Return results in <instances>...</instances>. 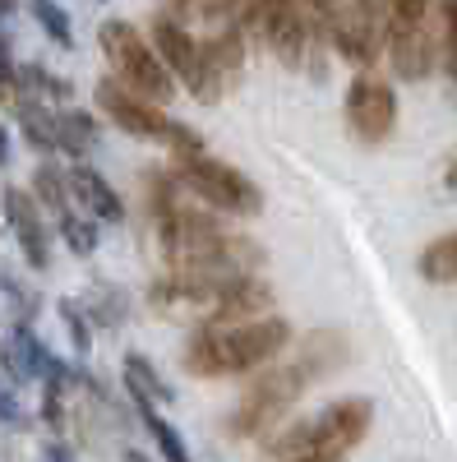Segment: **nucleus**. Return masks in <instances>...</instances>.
I'll list each match as a JSON object with an SVG mask.
<instances>
[{"instance_id": "2eb2a0df", "label": "nucleus", "mask_w": 457, "mask_h": 462, "mask_svg": "<svg viewBox=\"0 0 457 462\" xmlns=\"http://www.w3.org/2000/svg\"><path fill=\"white\" fill-rule=\"evenodd\" d=\"M0 361H5V370L14 374V379H47L60 361L47 352L42 342H37V333L28 328V324H19L14 333H10V342H5V352H0Z\"/></svg>"}, {"instance_id": "f3484780", "label": "nucleus", "mask_w": 457, "mask_h": 462, "mask_svg": "<svg viewBox=\"0 0 457 462\" xmlns=\"http://www.w3.org/2000/svg\"><path fill=\"white\" fill-rule=\"evenodd\" d=\"M97 143V121L88 111H60L56 116V148L69 152L74 162H84Z\"/></svg>"}, {"instance_id": "6e6552de", "label": "nucleus", "mask_w": 457, "mask_h": 462, "mask_svg": "<svg viewBox=\"0 0 457 462\" xmlns=\"http://www.w3.org/2000/svg\"><path fill=\"white\" fill-rule=\"evenodd\" d=\"M254 37L269 47L287 69L310 74V56L319 51L310 23H305L300 0H254Z\"/></svg>"}, {"instance_id": "bb28decb", "label": "nucleus", "mask_w": 457, "mask_h": 462, "mask_svg": "<svg viewBox=\"0 0 457 462\" xmlns=\"http://www.w3.org/2000/svg\"><path fill=\"white\" fill-rule=\"evenodd\" d=\"M300 10H305V23H310L315 42L324 47V42H328V28H333V19L342 14V0H300Z\"/></svg>"}, {"instance_id": "f8f14e48", "label": "nucleus", "mask_w": 457, "mask_h": 462, "mask_svg": "<svg viewBox=\"0 0 457 462\" xmlns=\"http://www.w3.org/2000/svg\"><path fill=\"white\" fill-rule=\"evenodd\" d=\"M152 51L162 56V65L171 69V79H180L185 88L195 84V74H199V37L189 32L180 19H171V14H152Z\"/></svg>"}, {"instance_id": "b1692460", "label": "nucleus", "mask_w": 457, "mask_h": 462, "mask_svg": "<svg viewBox=\"0 0 457 462\" xmlns=\"http://www.w3.org/2000/svg\"><path fill=\"white\" fill-rule=\"evenodd\" d=\"M28 10H32V19L42 23V32L51 37V42H60V47H74V28H69V14L56 5V0H28Z\"/></svg>"}, {"instance_id": "5701e85b", "label": "nucleus", "mask_w": 457, "mask_h": 462, "mask_svg": "<svg viewBox=\"0 0 457 462\" xmlns=\"http://www.w3.org/2000/svg\"><path fill=\"white\" fill-rule=\"evenodd\" d=\"M134 411L143 416L148 435L158 439V448H162V457H167V462H195V457H189V448H185V439L176 435V426H167V420L158 416V407H134Z\"/></svg>"}, {"instance_id": "ddd939ff", "label": "nucleus", "mask_w": 457, "mask_h": 462, "mask_svg": "<svg viewBox=\"0 0 457 462\" xmlns=\"http://www.w3.org/2000/svg\"><path fill=\"white\" fill-rule=\"evenodd\" d=\"M384 60L393 65V74L402 84H421V79H430L434 65H439V42H434L430 28L398 32V37H384Z\"/></svg>"}, {"instance_id": "aec40b11", "label": "nucleus", "mask_w": 457, "mask_h": 462, "mask_svg": "<svg viewBox=\"0 0 457 462\" xmlns=\"http://www.w3.org/2000/svg\"><path fill=\"white\" fill-rule=\"evenodd\" d=\"M430 5H434V0H379V19H384V37L430 28Z\"/></svg>"}, {"instance_id": "72a5a7b5", "label": "nucleus", "mask_w": 457, "mask_h": 462, "mask_svg": "<svg viewBox=\"0 0 457 462\" xmlns=\"http://www.w3.org/2000/svg\"><path fill=\"white\" fill-rule=\"evenodd\" d=\"M125 462H148L143 453H134V448H125Z\"/></svg>"}, {"instance_id": "473e14b6", "label": "nucleus", "mask_w": 457, "mask_h": 462, "mask_svg": "<svg viewBox=\"0 0 457 462\" xmlns=\"http://www.w3.org/2000/svg\"><path fill=\"white\" fill-rule=\"evenodd\" d=\"M14 5H19V0H0V19H10V14H14Z\"/></svg>"}, {"instance_id": "39448f33", "label": "nucleus", "mask_w": 457, "mask_h": 462, "mask_svg": "<svg viewBox=\"0 0 457 462\" xmlns=\"http://www.w3.org/2000/svg\"><path fill=\"white\" fill-rule=\"evenodd\" d=\"M97 47L111 65V79H116L121 88L148 97V102H167L176 97V79H171V69L162 65V56L152 51V42L130 23V19H106L97 28Z\"/></svg>"}, {"instance_id": "c85d7f7f", "label": "nucleus", "mask_w": 457, "mask_h": 462, "mask_svg": "<svg viewBox=\"0 0 457 462\" xmlns=\"http://www.w3.org/2000/svg\"><path fill=\"white\" fill-rule=\"evenodd\" d=\"M0 97H14L19 102V69L10 60V42L0 37Z\"/></svg>"}, {"instance_id": "f03ea898", "label": "nucleus", "mask_w": 457, "mask_h": 462, "mask_svg": "<svg viewBox=\"0 0 457 462\" xmlns=\"http://www.w3.org/2000/svg\"><path fill=\"white\" fill-rule=\"evenodd\" d=\"M374 426V402L352 393L328 402L319 416L291 420V426H278L269 439H263V457L273 462H296V457H347Z\"/></svg>"}, {"instance_id": "9b49d317", "label": "nucleus", "mask_w": 457, "mask_h": 462, "mask_svg": "<svg viewBox=\"0 0 457 462\" xmlns=\"http://www.w3.org/2000/svg\"><path fill=\"white\" fill-rule=\"evenodd\" d=\"M0 204H5V222H10V231H14V241H19L28 268H37V273H42V268L51 263V241H47V222H42V208H37V199L28 195V189L10 185L5 195H0Z\"/></svg>"}, {"instance_id": "7ed1b4c3", "label": "nucleus", "mask_w": 457, "mask_h": 462, "mask_svg": "<svg viewBox=\"0 0 457 462\" xmlns=\"http://www.w3.org/2000/svg\"><path fill=\"white\" fill-rule=\"evenodd\" d=\"M315 379H319V374L305 365L296 352H291L287 361L263 365V370L245 383V393L236 398L232 416H226V435H232V439H269L282 420H287V411H291L305 393H310Z\"/></svg>"}, {"instance_id": "a878e982", "label": "nucleus", "mask_w": 457, "mask_h": 462, "mask_svg": "<svg viewBox=\"0 0 457 462\" xmlns=\"http://www.w3.org/2000/svg\"><path fill=\"white\" fill-rule=\"evenodd\" d=\"M439 19H443V37H439V65L443 74L457 84V0H443L439 5Z\"/></svg>"}, {"instance_id": "412c9836", "label": "nucleus", "mask_w": 457, "mask_h": 462, "mask_svg": "<svg viewBox=\"0 0 457 462\" xmlns=\"http://www.w3.org/2000/svg\"><path fill=\"white\" fill-rule=\"evenodd\" d=\"M28 195L37 199V208H51L56 217L69 213V180H65V171L56 162H42L32 171V189H28Z\"/></svg>"}, {"instance_id": "f704fd0d", "label": "nucleus", "mask_w": 457, "mask_h": 462, "mask_svg": "<svg viewBox=\"0 0 457 462\" xmlns=\"http://www.w3.org/2000/svg\"><path fill=\"white\" fill-rule=\"evenodd\" d=\"M296 462H337V457H296Z\"/></svg>"}, {"instance_id": "20e7f679", "label": "nucleus", "mask_w": 457, "mask_h": 462, "mask_svg": "<svg viewBox=\"0 0 457 462\" xmlns=\"http://www.w3.org/2000/svg\"><path fill=\"white\" fill-rule=\"evenodd\" d=\"M93 97H97V106L106 111V121L116 125V130H125L130 139L162 143V148H171V158H199V152H208L195 125L171 121V116H167L158 102H148V97L121 88L116 79H97Z\"/></svg>"}, {"instance_id": "4be33fe9", "label": "nucleus", "mask_w": 457, "mask_h": 462, "mask_svg": "<svg viewBox=\"0 0 457 462\" xmlns=\"http://www.w3.org/2000/svg\"><path fill=\"white\" fill-rule=\"evenodd\" d=\"M19 125L37 152H56V116H47V106H37L32 97H19Z\"/></svg>"}, {"instance_id": "a211bd4d", "label": "nucleus", "mask_w": 457, "mask_h": 462, "mask_svg": "<svg viewBox=\"0 0 457 462\" xmlns=\"http://www.w3.org/2000/svg\"><path fill=\"white\" fill-rule=\"evenodd\" d=\"M416 268H421L425 282L452 287V282H457V231H448V236L430 241V245L421 250V259H416Z\"/></svg>"}, {"instance_id": "4468645a", "label": "nucleus", "mask_w": 457, "mask_h": 462, "mask_svg": "<svg viewBox=\"0 0 457 462\" xmlns=\"http://www.w3.org/2000/svg\"><path fill=\"white\" fill-rule=\"evenodd\" d=\"M65 180H69V199L84 204L93 222H125V199L111 189V180H106L97 167L74 162V167L65 171Z\"/></svg>"}, {"instance_id": "423d86ee", "label": "nucleus", "mask_w": 457, "mask_h": 462, "mask_svg": "<svg viewBox=\"0 0 457 462\" xmlns=\"http://www.w3.org/2000/svg\"><path fill=\"white\" fill-rule=\"evenodd\" d=\"M176 176V185L185 189L195 204H204L208 213H232V217H259L263 213V189L232 162L199 152V158H171L167 167Z\"/></svg>"}, {"instance_id": "393cba45", "label": "nucleus", "mask_w": 457, "mask_h": 462, "mask_svg": "<svg viewBox=\"0 0 457 462\" xmlns=\"http://www.w3.org/2000/svg\"><path fill=\"white\" fill-rule=\"evenodd\" d=\"M60 236H65V245L74 250V254H93L97 250V222L93 217H79V213H65L60 217Z\"/></svg>"}, {"instance_id": "0eeeda50", "label": "nucleus", "mask_w": 457, "mask_h": 462, "mask_svg": "<svg viewBox=\"0 0 457 462\" xmlns=\"http://www.w3.org/2000/svg\"><path fill=\"white\" fill-rule=\"evenodd\" d=\"M342 116H347V134L361 148H379V143L393 139L402 102H398L388 79H379V74H356V79L347 84V97H342Z\"/></svg>"}, {"instance_id": "cd10ccee", "label": "nucleus", "mask_w": 457, "mask_h": 462, "mask_svg": "<svg viewBox=\"0 0 457 462\" xmlns=\"http://www.w3.org/2000/svg\"><path fill=\"white\" fill-rule=\"evenodd\" d=\"M60 319H65V328H69V342H74V352H88L93 346V328H88V315L79 310L74 300H60Z\"/></svg>"}, {"instance_id": "7c9ffc66", "label": "nucleus", "mask_w": 457, "mask_h": 462, "mask_svg": "<svg viewBox=\"0 0 457 462\" xmlns=\"http://www.w3.org/2000/svg\"><path fill=\"white\" fill-rule=\"evenodd\" d=\"M0 420H5V426H19V420H23L19 402L10 398V389H0Z\"/></svg>"}, {"instance_id": "c756f323", "label": "nucleus", "mask_w": 457, "mask_h": 462, "mask_svg": "<svg viewBox=\"0 0 457 462\" xmlns=\"http://www.w3.org/2000/svg\"><path fill=\"white\" fill-rule=\"evenodd\" d=\"M439 195L457 199V148H448L443 162H439Z\"/></svg>"}, {"instance_id": "2f4dec72", "label": "nucleus", "mask_w": 457, "mask_h": 462, "mask_svg": "<svg viewBox=\"0 0 457 462\" xmlns=\"http://www.w3.org/2000/svg\"><path fill=\"white\" fill-rule=\"evenodd\" d=\"M0 167H10V130L0 125Z\"/></svg>"}, {"instance_id": "1a4fd4ad", "label": "nucleus", "mask_w": 457, "mask_h": 462, "mask_svg": "<svg viewBox=\"0 0 457 462\" xmlns=\"http://www.w3.org/2000/svg\"><path fill=\"white\" fill-rule=\"evenodd\" d=\"M245 47H250V37L241 28L199 37V74H195V84H189V93L199 102H222L245 74Z\"/></svg>"}, {"instance_id": "dca6fc26", "label": "nucleus", "mask_w": 457, "mask_h": 462, "mask_svg": "<svg viewBox=\"0 0 457 462\" xmlns=\"http://www.w3.org/2000/svg\"><path fill=\"white\" fill-rule=\"evenodd\" d=\"M121 374H125V389H130L134 407H158V402L171 398V389L162 383V374L152 370V361H148L143 352H130V356L121 361Z\"/></svg>"}, {"instance_id": "9d476101", "label": "nucleus", "mask_w": 457, "mask_h": 462, "mask_svg": "<svg viewBox=\"0 0 457 462\" xmlns=\"http://www.w3.org/2000/svg\"><path fill=\"white\" fill-rule=\"evenodd\" d=\"M273 305H278V296H273L269 282H263L259 273H241V278H232V282L222 287V296H217V305H213L208 324H199V328H226V324L269 319Z\"/></svg>"}, {"instance_id": "f257e3e1", "label": "nucleus", "mask_w": 457, "mask_h": 462, "mask_svg": "<svg viewBox=\"0 0 457 462\" xmlns=\"http://www.w3.org/2000/svg\"><path fill=\"white\" fill-rule=\"evenodd\" d=\"M287 346H291V324L282 315L226 328H195L180 352V370L195 379H241L282 361Z\"/></svg>"}, {"instance_id": "6ab92c4d", "label": "nucleus", "mask_w": 457, "mask_h": 462, "mask_svg": "<svg viewBox=\"0 0 457 462\" xmlns=\"http://www.w3.org/2000/svg\"><path fill=\"white\" fill-rule=\"evenodd\" d=\"M84 315H88V324H97V328H121L125 315H130V296H125L121 287H111V282H93Z\"/></svg>"}]
</instances>
